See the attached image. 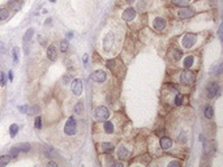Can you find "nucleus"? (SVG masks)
Wrapping results in <instances>:
<instances>
[{"mask_svg":"<svg viewBox=\"0 0 223 167\" xmlns=\"http://www.w3.org/2000/svg\"><path fill=\"white\" fill-rule=\"evenodd\" d=\"M172 146V141H171V138H168V137H162L161 138V147L162 149H170V147Z\"/></svg>","mask_w":223,"mask_h":167,"instance_id":"14","label":"nucleus"},{"mask_svg":"<svg viewBox=\"0 0 223 167\" xmlns=\"http://www.w3.org/2000/svg\"><path fill=\"white\" fill-rule=\"evenodd\" d=\"M112 42H114V34H112V33H110V34L106 35L104 42H103V48H104V51H108V50H111Z\"/></svg>","mask_w":223,"mask_h":167,"instance_id":"10","label":"nucleus"},{"mask_svg":"<svg viewBox=\"0 0 223 167\" xmlns=\"http://www.w3.org/2000/svg\"><path fill=\"white\" fill-rule=\"evenodd\" d=\"M12 58H13V62L15 63L18 62V47H15L12 50Z\"/></svg>","mask_w":223,"mask_h":167,"instance_id":"30","label":"nucleus"},{"mask_svg":"<svg viewBox=\"0 0 223 167\" xmlns=\"http://www.w3.org/2000/svg\"><path fill=\"white\" fill-rule=\"evenodd\" d=\"M48 166H52V167H58V163L56 162H50Z\"/></svg>","mask_w":223,"mask_h":167,"instance_id":"42","label":"nucleus"},{"mask_svg":"<svg viewBox=\"0 0 223 167\" xmlns=\"http://www.w3.org/2000/svg\"><path fill=\"white\" fill-rule=\"evenodd\" d=\"M108 115H110L108 110L106 107H103V106L97 107L95 110H94V118H95L98 121H106L108 119Z\"/></svg>","mask_w":223,"mask_h":167,"instance_id":"1","label":"nucleus"},{"mask_svg":"<svg viewBox=\"0 0 223 167\" xmlns=\"http://www.w3.org/2000/svg\"><path fill=\"white\" fill-rule=\"evenodd\" d=\"M0 52H1V54H7V47L3 44L1 41H0Z\"/></svg>","mask_w":223,"mask_h":167,"instance_id":"36","label":"nucleus"},{"mask_svg":"<svg viewBox=\"0 0 223 167\" xmlns=\"http://www.w3.org/2000/svg\"><path fill=\"white\" fill-rule=\"evenodd\" d=\"M180 82L184 85H192L194 82V74L191 71H184L180 74Z\"/></svg>","mask_w":223,"mask_h":167,"instance_id":"3","label":"nucleus"},{"mask_svg":"<svg viewBox=\"0 0 223 167\" xmlns=\"http://www.w3.org/2000/svg\"><path fill=\"white\" fill-rule=\"evenodd\" d=\"M33 35H34V30H33V29H29V30L26 32V34L24 35V43H29V42L32 41Z\"/></svg>","mask_w":223,"mask_h":167,"instance_id":"17","label":"nucleus"},{"mask_svg":"<svg viewBox=\"0 0 223 167\" xmlns=\"http://www.w3.org/2000/svg\"><path fill=\"white\" fill-rule=\"evenodd\" d=\"M9 80H11V81H12V80H13V72H12V71L9 72Z\"/></svg>","mask_w":223,"mask_h":167,"instance_id":"43","label":"nucleus"},{"mask_svg":"<svg viewBox=\"0 0 223 167\" xmlns=\"http://www.w3.org/2000/svg\"><path fill=\"white\" fill-rule=\"evenodd\" d=\"M8 16H9V12H8L7 8H0V21L7 20Z\"/></svg>","mask_w":223,"mask_h":167,"instance_id":"20","label":"nucleus"},{"mask_svg":"<svg viewBox=\"0 0 223 167\" xmlns=\"http://www.w3.org/2000/svg\"><path fill=\"white\" fill-rule=\"evenodd\" d=\"M82 110H83V108H82V103H81V102H79V103L74 106V108H73V111H74V114H76V115H81Z\"/></svg>","mask_w":223,"mask_h":167,"instance_id":"25","label":"nucleus"},{"mask_svg":"<svg viewBox=\"0 0 223 167\" xmlns=\"http://www.w3.org/2000/svg\"><path fill=\"white\" fill-rule=\"evenodd\" d=\"M7 84V80H5V76H4V72H0V85L4 86Z\"/></svg>","mask_w":223,"mask_h":167,"instance_id":"34","label":"nucleus"},{"mask_svg":"<svg viewBox=\"0 0 223 167\" xmlns=\"http://www.w3.org/2000/svg\"><path fill=\"white\" fill-rule=\"evenodd\" d=\"M196 43V35L192 34V33H189V34H185L183 38V46L185 47V48H191L193 44Z\"/></svg>","mask_w":223,"mask_h":167,"instance_id":"6","label":"nucleus"},{"mask_svg":"<svg viewBox=\"0 0 223 167\" xmlns=\"http://www.w3.org/2000/svg\"><path fill=\"white\" fill-rule=\"evenodd\" d=\"M43 153L47 158H56V152L51 146H43Z\"/></svg>","mask_w":223,"mask_h":167,"instance_id":"13","label":"nucleus"},{"mask_svg":"<svg viewBox=\"0 0 223 167\" xmlns=\"http://www.w3.org/2000/svg\"><path fill=\"white\" fill-rule=\"evenodd\" d=\"M16 147H17L20 152H29L30 149V144L29 142H22V144H17L16 145Z\"/></svg>","mask_w":223,"mask_h":167,"instance_id":"19","label":"nucleus"},{"mask_svg":"<svg viewBox=\"0 0 223 167\" xmlns=\"http://www.w3.org/2000/svg\"><path fill=\"white\" fill-rule=\"evenodd\" d=\"M114 166L115 167H123V163L121 162H116V163H114Z\"/></svg>","mask_w":223,"mask_h":167,"instance_id":"41","label":"nucleus"},{"mask_svg":"<svg viewBox=\"0 0 223 167\" xmlns=\"http://www.w3.org/2000/svg\"><path fill=\"white\" fill-rule=\"evenodd\" d=\"M71 89H72V93H73L74 95H81V93H82V80H80V79L73 80L72 84H71Z\"/></svg>","mask_w":223,"mask_h":167,"instance_id":"5","label":"nucleus"},{"mask_svg":"<svg viewBox=\"0 0 223 167\" xmlns=\"http://www.w3.org/2000/svg\"><path fill=\"white\" fill-rule=\"evenodd\" d=\"M128 1H133V0H128Z\"/></svg>","mask_w":223,"mask_h":167,"instance_id":"45","label":"nucleus"},{"mask_svg":"<svg viewBox=\"0 0 223 167\" xmlns=\"http://www.w3.org/2000/svg\"><path fill=\"white\" fill-rule=\"evenodd\" d=\"M50 1H51V3H55V1H56V0H50Z\"/></svg>","mask_w":223,"mask_h":167,"instance_id":"44","label":"nucleus"},{"mask_svg":"<svg viewBox=\"0 0 223 167\" xmlns=\"http://www.w3.org/2000/svg\"><path fill=\"white\" fill-rule=\"evenodd\" d=\"M102 150H103L104 153H110V152H112V150H114L112 144H110V142H104V144H102Z\"/></svg>","mask_w":223,"mask_h":167,"instance_id":"21","label":"nucleus"},{"mask_svg":"<svg viewBox=\"0 0 223 167\" xmlns=\"http://www.w3.org/2000/svg\"><path fill=\"white\" fill-rule=\"evenodd\" d=\"M194 15V12L191 9V8H185V7H182L179 11V17L182 18H189Z\"/></svg>","mask_w":223,"mask_h":167,"instance_id":"8","label":"nucleus"},{"mask_svg":"<svg viewBox=\"0 0 223 167\" xmlns=\"http://www.w3.org/2000/svg\"><path fill=\"white\" fill-rule=\"evenodd\" d=\"M38 39H39V43L42 44V46H44V44H46V43H44V39H43V37H38Z\"/></svg>","mask_w":223,"mask_h":167,"instance_id":"39","label":"nucleus"},{"mask_svg":"<svg viewBox=\"0 0 223 167\" xmlns=\"http://www.w3.org/2000/svg\"><path fill=\"white\" fill-rule=\"evenodd\" d=\"M170 167H175V166H180V162H171L168 165Z\"/></svg>","mask_w":223,"mask_h":167,"instance_id":"38","label":"nucleus"},{"mask_svg":"<svg viewBox=\"0 0 223 167\" xmlns=\"http://www.w3.org/2000/svg\"><path fill=\"white\" fill-rule=\"evenodd\" d=\"M193 62H194L193 56H188V58H185V60H184V67H185V68H191L192 64H193Z\"/></svg>","mask_w":223,"mask_h":167,"instance_id":"23","label":"nucleus"},{"mask_svg":"<svg viewBox=\"0 0 223 167\" xmlns=\"http://www.w3.org/2000/svg\"><path fill=\"white\" fill-rule=\"evenodd\" d=\"M21 1L22 0H12V1L9 3V7L12 8L13 11H18L21 8Z\"/></svg>","mask_w":223,"mask_h":167,"instance_id":"18","label":"nucleus"},{"mask_svg":"<svg viewBox=\"0 0 223 167\" xmlns=\"http://www.w3.org/2000/svg\"><path fill=\"white\" fill-rule=\"evenodd\" d=\"M35 112H38V107H35V106H33V107L27 106V111H26L27 115H35Z\"/></svg>","mask_w":223,"mask_h":167,"instance_id":"31","label":"nucleus"},{"mask_svg":"<svg viewBox=\"0 0 223 167\" xmlns=\"http://www.w3.org/2000/svg\"><path fill=\"white\" fill-rule=\"evenodd\" d=\"M205 118L206 119H211L213 118V115H214V108H213V106H206L205 107Z\"/></svg>","mask_w":223,"mask_h":167,"instance_id":"16","label":"nucleus"},{"mask_svg":"<svg viewBox=\"0 0 223 167\" xmlns=\"http://www.w3.org/2000/svg\"><path fill=\"white\" fill-rule=\"evenodd\" d=\"M47 58H48L51 62H55L58 58V52H56V47L54 46V44H51V46L47 48Z\"/></svg>","mask_w":223,"mask_h":167,"instance_id":"11","label":"nucleus"},{"mask_svg":"<svg viewBox=\"0 0 223 167\" xmlns=\"http://www.w3.org/2000/svg\"><path fill=\"white\" fill-rule=\"evenodd\" d=\"M88 60H89L88 55H83V65L85 67H88Z\"/></svg>","mask_w":223,"mask_h":167,"instance_id":"37","label":"nucleus"},{"mask_svg":"<svg viewBox=\"0 0 223 167\" xmlns=\"http://www.w3.org/2000/svg\"><path fill=\"white\" fill-rule=\"evenodd\" d=\"M91 79H93L95 82H103L106 80L104 71H95L93 74H91Z\"/></svg>","mask_w":223,"mask_h":167,"instance_id":"9","label":"nucleus"},{"mask_svg":"<svg viewBox=\"0 0 223 167\" xmlns=\"http://www.w3.org/2000/svg\"><path fill=\"white\" fill-rule=\"evenodd\" d=\"M17 132H18V125H16V124H12V125H11V128H9L11 136H12V137H15V136L17 135Z\"/></svg>","mask_w":223,"mask_h":167,"instance_id":"27","label":"nucleus"},{"mask_svg":"<svg viewBox=\"0 0 223 167\" xmlns=\"http://www.w3.org/2000/svg\"><path fill=\"white\" fill-rule=\"evenodd\" d=\"M172 55H174V59L175 60H180V59H182V56H183V52L180 51V50L175 48L174 52H172Z\"/></svg>","mask_w":223,"mask_h":167,"instance_id":"28","label":"nucleus"},{"mask_svg":"<svg viewBox=\"0 0 223 167\" xmlns=\"http://www.w3.org/2000/svg\"><path fill=\"white\" fill-rule=\"evenodd\" d=\"M67 50H68V41L64 39L60 42V51L61 52H67Z\"/></svg>","mask_w":223,"mask_h":167,"instance_id":"29","label":"nucleus"},{"mask_svg":"<svg viewBox=\"0 0 223 167\" xmlns=\"http://www.w3.org/2000/svg\"><path fill=\"white\" fill-rule=\"evenodd\" d=\"M8 163H9V157H8V155H3V157H0V167L7 166Z\"/></svg>","mask_w":223,"mask_h":167,"instance_id":"26","label":"nucleus"},{"mask_svg":"<svg viewBox=\"0 0 223 167\" xmlns=\"http://www.w3.org/2000/svg\"><path fill=\"white\" fill-rule=\"evenodd\" d=\"M128 155H129V153H128V150L125 149L124 146H120L118 150V157L121 158V159H125V158H128Z\"/></svg>","mask_w":223,"mask_h":167,"instance_id":"15","label":"nucleus"},{"mask_svg":"<svg viewBox=\"0 0 223 167\" xmlns=\"http://www.w3.org/2000/svg\"><path fill=\"white\" fill-rule=\"evenodd\" d=\"M219 91H221V89H219L217 82H210L206 86V95H208V98H214L215 95L219 94Z\"/></svg>","mask_w":223,"mask_h":167,"instance_id":"2","label":"nucleus"},{"mask_svg":"<svg viewBox=\"0 0 223 167\" xmlns=\"http://www.w3.org/2000/svg\"><path fill=\"white\" fill-rule=\"evenodd\" d=\"M18 153H20V150H18L17 147L15 146L13 149H11V154H9V157H11V158H16V157L18 155Z\"/></svg>","mask_w":223,"mask_h":167,"instance_id":"32","label":"nucleus"},{"mask_svg":"<svg viewBox=\"0 0 223 167\" xmlns=\"http://www.w3.org/2000/svg\"><path fill=\"white\" fill-rule=\"evenodd\" d=\"M153 25H154V29L158 30V32H162V30L166 27V21L163 20V18L161 17H157L154 20V22H153Z\"/></svg>","mask_w":223,"mask_h":167,"instance_id":"12","label":"nucleus"},{"mask_svg":"<svg viewBox=\"0 0 223 167\" xmlns=\"http://www.w3.org/2000/svg\"><path fill=\"white\" fill-rule=\"evenodd\" d=\"M64 131L68 136H73L76 133V121H74V118H69L65 123V127H64Z\"/></svg>","mask_w":223,"mask_h":167,"instance_id":"4","label":"nucleus"},{"mask_svg":"<svg viewBox=\"0 0 223 167\" xmlns=\"http://www.w3.org/2000/svg\"><path fill=\"white\" fill-rule=\"evenodd\" d=\"M172 3H174L175 5H179V7H185V5L189 4V1L191 0H171Z\"/></svg>","mask_w":223,"mask_h":167,"instance_id":"22","label":"nucleus"},{"mask_svg":"<svg viewBox=\"0 0 223 167\" xmlns=\"http://www.w3.org/2000/svg\"><path fill=\"white\" fill-rule=\"evenodd\" d=\"M182 103H183V95H182V94H179V95L176 97V99H175V105L180 106Z\"/></svg>","mask_w":223,"mask_h":167,"instance_id":"35","label":"nucleus"},{"mask_svg":"<svg viewBox=\"0 0 223 167\" xmlns=\"http://www.w3.org/2000/svg\"><path fill=\"white\" fill-rule=\"evenodd\" d=\"M63 80H64V82H68L69 80H71V77H69V76H64V77H63Z\"/></svg>","mask_w":223,"mask_h":167,"instance_id":"40","label":"nucleus"},{"mask_svg":"<svg viewBox=\"0 0 223 167\" xmlns=\"http://www.w3.org/2000/svg\"><path fill=\"white\" fill-rule=\"evenodd\" d=\"M103 127H104V131L107 133H112V131H114V125L111 121H106L104 124H103Z\"/></svg>","mask_w":223,"mask_h":167,"instance_id":"24","label":"nucleus"},{"mask_svg":"<svg viewBox=\"0 0 223 167\" xmlns=\"http://www.w3.org/2000/svg\"><path fill=\"white\" fill-rule=\"evenodd\" d=\"M136 17V11L133 8H127L123 12V20L124 21H132Z\"/></svg>","mask_w":223,"mask_h":167,"instance_id":"7","label":"nucleus"},{"mask_svg":"<svg viewBox=\"0 0 223 167\" xmlns=\"http://www.w3.org/2000/svg\"><path fill=\"white\" fill-rule=\"evenodd\" d=\"M34 125H35V128H37V129H39V128L42 127V120H41V118H39V116H37V118H35Z\"/></svg>","mask_w":223,"mask_h":167,"instance_id":"33","label":"nucleus"}]
</instances>
